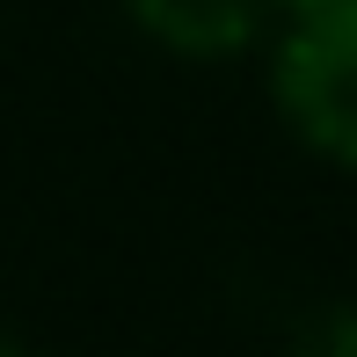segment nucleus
I'll return each instance as SVG.
<instances>
[{"instance_id": "obj_1", "label": "nucleus", "mask_w": 357, "mask_h": 357, "mask_svg": "<svg viewBox=\"0 0 357 357\" xmlns=\"http://www.w3.org/2000/svg\"><path fill=\"white\" fill-rule=\"evenodd\" d=\"M278 117L314 146L321 160L357 168V0L299 8L270 66Z\"/></svg>"}, {"instance_id": "obj_3", "label": "nucleus", "mask_w": 357, "mask_h": 357, "mask_svg": "<svg viewBox=\"0 0 357 357\" xmlns=\"http://www.w3.org/2000/svg\"><path fill=\"white\" fill-rule=\"evenodd\" d=\"M278 8H291V15H299V8H321V0H278Z\"/></svg>"}, {"instance_id": "obj_2", "label": "nucleus", "mask_w": 357, "mask_h": 357, "mask_svg": "<svg viewBox=\"0 0 357 357\" xmlns=\"http://www.w3.org/2000/svg\"><path fill=\"white\" fill-rule=\"evenodd\" d=\"M124 8L153 44H168L183 59H234L255 37L270 0H124Z\"/></svg>"}]
</instances>
